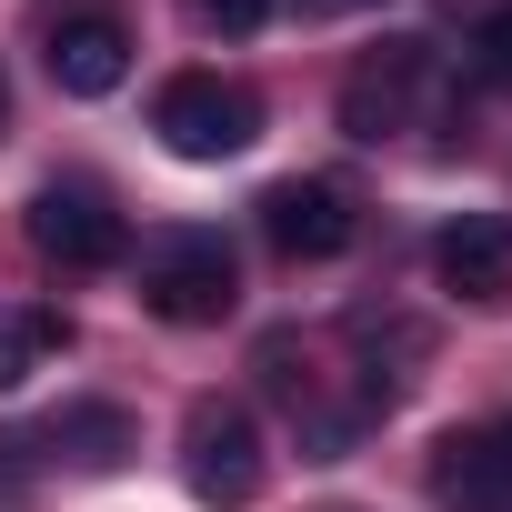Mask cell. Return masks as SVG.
<instances>
[{
	"label": "cell",
	"instance_id": "cell-1",
	"mask_svg": "<svg viewBox=\"0 0 512 512\" xmlns=\"http://www.w3.org/2000/svg\"><path fill=\"white\" fill-rule=\"evenodd\" d=\"M141 302H151L161 322H181V332L231 322V302H241L231 241H221V231H171V241H151V262H141Z\"/></svg>",
	"mask_w": 512,
	"mask_h": 512
},
{
	"label": "cell",
	"instance_id": "cell-2",
	"mask_svg": "<svg viewBox=\"0 0 512 512\" xmlns=\"http://www.w3.org/2000/svg\"><path fill=\"white\" fill-rule=\"evenodd\" d=\"M151 131H161V141H171L181 161H231V151H251V141H262V101H251L241 81H211V71H181V81L161 91Z\"/></svg>",
	"mask_w": 512,
	"mask_h": 512
},
{
	"label": "cell",
	"instance_id": "cell-3",
	"mask_svg": "<svg viewBox=\"0 0 512 512\" xmlns=\"http://www.w3.org/2000/svg\"><path fill=\"white\" fill-rule=\"evenodd\" d=\"M181 452H191V492L201 502H221V512H241L251 492H262V422H251V402H191V422H181Z\"/></svg>",
	"mask_w": 512,
	"mask_h": 512
},
{
	"label": "cell",
	"instance_id": "cell-4",
	"mask_svg": "<svg viewBox=\"0 0 512 512\" xmlns=\"http://www.w3.org/2000/svg\"><path fill=\"white\" fill-rule=\"evenodd\" d=\"M422 91H432V51L422 41H382V51H362L342 71V131L352 141H392V131H412Z\"/></svg>",
	"mask_w": 512,
	"mask_h": 512
},
{
	"label": "cell",
	"instance_id": "cell-5",
	"mask_svg": "<svg viewBox=\"0 0 512 512\" xmlns=\"http://www.w3.org/2000/svg\"><path fill=\"white\" fill-rule=\"evenodd\" d=\"M31 251L61 262V272H101V262H121V211L91 181H51L31 201Z\"/></svg>",
	"mask_w": 512,
	"mask_h": 512
},
{
	"label": "cell",
	"instance_id": "cell-6",
	"mask_svg": "<svg viewBox=\"0 0 512 512\" xmlns=\"http://www.w3.org/2000/svg\"><path fill=\"white\" fill-rule=\"evenodd\" d=\"M262 231H272L282 262H332V251H352L362 211H352L342 181H272L262 191Z\"/></svg>",
	"mask_w": 512,
	"mask_h": 512
},
{
	"label": "cell",
	"instance_id": "cell-7",
	"mask_svg": "<svg viewBox=\"0 0 512 512\" xmlns=\"http://www.w3.org/2000/svg\"><path fill=\"white\" fill-rule=\"evenodd\" d=\"M432 502H452V512H512V412L432 442Z\"/></svg>",
	"mask_w": 512,
	"mask_h": 512
},
{
	"label": "cell",
	"instance_id": "cell-8",
	"mask_svg": "<svg viewBox=\"0 0 512 512\" xmlns=\"http://www.w3.org/2000/svg\"><path fill=\"white\" fill-rule=\"evenodd\" d=\"M262 392L302 422V442H312L322 462H332V452H352V412H332V382L312 372V352H302L292 332H272V342H262Z\"/></svg>",
	"mask_w": 512,
	"mask_h": 512
},
{
	"label": "cell",
	"instance_id": "cell-9",
	"mask_svg": "<svg viewBox=\"0 0 512 512\" xmlns=\"http://www.w3.org/2000/svg\"><path fill=\"white\" fill-rule=\"evenodd\" d=\"M121 71H131V31H121L111 11H71V21L51 31V81H61L71 101L121 91Z\"/></svg>",
	"mask_w": 512,
	"mask_h": 512
},
{
	"label": "cell",
	"instance_id": "cell-10",
	"mask_svg": "<svg viewBox=\"0 0 512 512\" xmlns=\"http://www.w3.org/2000/svg\"><path fill=\"white\" fill-rule=\"evenodd\" d=\"M432 272H442L462 302H502V292H512V221H502V211L452 221V231H442V251H432Z\"/></svg>",
	"mask_w": 512,
	"mask_h": 512
},
{
	"label": "cell",
	"instance_id": "cell-11",
	"mask_svg": "<svg viewBox=\"0 0 512 512\" xmlns=\"http://www.w3.org/2000/svg\"><path fill=\"white\" fill-rule=\"evenodd\" d=\"M352 352H362V402H392L432 362V332L412 312H352Z\"/></svg>",
	"mask_w": 512,
	"mask_h": 512
},
{
	"label": "cell",
	"instance_id": "cell-12",
	"mask_svg": "<svg viewBox=\"0 0 512 512\" xmlns=\"http://www.w3.org/2000/svg\"><path fill=\"white\" fill-rule=\"evenodd\" d=\"M61 342H71V322H61V312H21V302H0V392H21Z\"/></svg>",
	"mask_w": 512,
	"mask_h": 512
},
{
	"label": "cell",
	"instance_id": "cell-13",
	"mask_svg": "<svg viewBox=\"0 0 512 512\" xmlns=\"http://www.w3.org/2000/svg\"><path fill=\"white\" fill-rule=\"evenodd\" d=\"M51 442H61L81 472H111V462L131 452V422H121L111 402H91V412H61V432H51Z\"/></svg>",
	"mask_w": 512,
	"mask_h": 512
},
{
	"label": "cell",
	"instance_id": "cell-14",
	"mask_svg": "<svg viewBox=\"0 0 512 512\" xmlns=\"http://www.w3.org/2000/svg\"><path fill=\"white\" fill-rule=\"evenodd\" d=\"M472 81L512 91V0H492V11L472 21Z\"/></svg>",
	"mask_w": 512,
	"mask_h": 512
},
{
	"label": "cell",
	"instance_id": "cell-15",
	"mask_svg": "<svg viewBox=\"0 0 512 512\" xmlns=\"http://www.w3.org/2000/svg\"><path fill=\"white\" fill-rule=\"evenodd\" d=\"M191 11H201V31H262L272 0H191Z\"/></svg>",
	"mask_w": 512,
	"mask_h": 512
},
{
	"label": "cell",
	"instance_id": "cell-16",
	"mask_svg": "<svg viewBox=\"0 0 512 512\" xmlns=\"http://www.w3.org/2000/svg\"><path fill=\"white\" fill-rule=\"evenodd\" d=\"M21 452H31L21 432H0V492H21V482H31V462H21Z\"/></svg>",
	"mask_w": 512,
	"mask_h": 512
},
{
	"label": "cell",
	"instance_id": "cell-17",
	"mask_svg": "<svg viewBox=\"0 0 512 512\" xmlns=\"http://www.w3.org/2000/svg\"><path fill=\"white\" fill-rule=\"evenodd\" d=\"M312 11H362V0H312Z\"/></svg>",
	"mask_w": 512,
	"mask_h": 512
},
{
	"label": "cell",
	"instance_id": "cell-18",
	"mask_svg": "<svg viewBox=\"0 0 512 512\" xmlns=\"http://www.w3.org/2000/svg\"><path fill=\"white\" fill-rule=\"evenodd\" d=\"M0 121H11V81H0Z\"/></svg>",
	"mask_w": 512,
	"mask_h": 512
}]
</instances>
